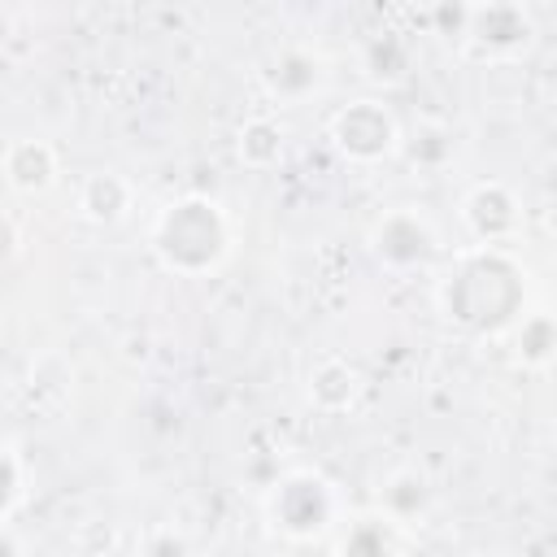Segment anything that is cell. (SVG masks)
I'll return each instance as SVG.
<instances>
[{"instance_id": "5", "label": "cell", "mask_w": 557, "mask_h": 557, "mask_svg": "<svg viewBox=\"0 0 557 557\" xmlns=\"http://www.w3.org/2000/svg\"><path fill=\"white\" fill-rule=\"evenodd\" d=\"M461 222L479 239V248H496L518 231V200L505 183H479L461 200Z\"/></svg>"}, {"instance_id": "4", "label": "cell", "mask_w": 557, "mask_h": 557, "mask_svg": "<svg viewBox=\"0 0 557 557\" xmlns=\"http://www.w3.org/2000/svg\"><path fill=\"white\" fill-rule=\"evenodd\" d=\"M440 248V235L435 226L426 222V213L400 205V209H387L374 231H370V252L387 265V270H413V265H426Z\"/></svg>"}, {"instance_id": "16", "label": "cell", "mask_w": 557, "mask_h": 557, "mask_svg": "<svg viewBox=\"0 0 557 557\" xmlns=\"http://www.w3.org/2000/svg\"><path fill=\"white\" fill-rule=\"evenodd\" d=\"M17 487H22L17 461H13V453L0 444V518H4V513H9V505L17 500Z\"/></svg>"}, {"instance_id": "8", "label": "cell", "mask_w": 557, "mask_h": 557, "mask_svg": "<svg viewBox=\"0 0 557 557\" xmlns=\"http://www.w3.org/2000/svg\"><path fill=\"white\" fill-rule=\"evenodd\" d=\"M261 83L274 100L296 104L322 87V57L309 48H278L261 70Z\"/></svg>"}, {"instance_id": "10", "label": "cell", "mask_w": 557, "mask_h": 557, "mask_svg": "<svg viewBox=\"0 0 557 557\" xmlns=\"http://www.w3.org/2000/svg\"><path fill=\"white\" fill-rule=\"evenodd\" d=\"M78 209H83L87 222L113 226L131 209V183L122 174H113V170H96V174H87V183L78 191Z\"/></svg>"}, {"instance_id": "12", "label": "cell", "mask_w": 557, "mask_h": 557, "mask_svg": "<svg viewBox=\"0 0 557 557\" xmlns=\"http://www.w3.org/2000/svg\"><path fill=\"white\" fill-rule=\"evenodd\" d=\"M235 152L248 170H274L283 161V126L274 117H248L235 135Z\"/></svg>"}, {"instance_id": "14", "label": "cell", "mask_w": 557, "mask_h": 557, "mask_svg": "<svg viewBox=\"0 0 557 557\" xmlns=\"http://www.w3.org/2000/svg\"><path fill=\"white\" fill-rule=\"evenodd\" d=\"M392 540H396V527L383 522L379 513H370V518L348 522V531H344L335 553L339 557H392Z\"/></svg>"}, {"instance_id": "6", "label": "cell", "mask_w": 557, "mask_h": 557, "mask_svg": "<svg viewBox=\"0 0 557 557\" xmlns=\"http://www.w3.org/2000/svg\"><path fill=\"white\" fill-rule=\"evenodd\" d=\"M474 48H483L487 57H505L531 44V17L518 4H479L466 13V30H461Z\"/></svg>"}, {"instance_id": "11", "label": "cell", "mask_w": 557, "mask_h": 557, "mask_svg": "<svg viewBox=\"0 0 557 557\" xmlns=\"http://www.w3.org/2000/svg\"><path fill=\"white\" fill-rule=\"evenodd\" d=\"M357 392H361V379L344 357H322L309 370V400L322 413H344L357 400Z\"/></svg>"}, {"instance_id": "7", "label": "cell", "mask_w": 557, "mask_h": 557, "mask_svg": "<svg viewBox=\"0 0 557 557\" xmlns=\"http://www.w3.org/2000/svg\"><path fill=\"white\" fill-rule=\"evenodd\" d=\"M431 505H435V492H431V479L418 466H396L379 483V518L392 522L396 531L422 527V518L431 513Z\"/></svg>"}, {"instance_id": "15", "label": "cell", "mask_w": 557, "mask_h": 557, "mask_svg": "<svg viewBox=\"0 0 557 557\" xmlns=\"http://www.w3.org/2000/svg\"><path fill=\"white\" fill-rule=\"evenodd\" d=\"M135 557H191V548L174 527H148L135 544Z\"/></svg>"}, {"instance_id": "2", "label": "cell", "mask_w": 557, "mask_h": 557, "mask_svg": "<svg viewBox=\"0 0 557 557\" xmlns=\"http://www.w3.org/2000/svg\"><path fill=\"white\" fill-rule=\"evenodd\" d=\"M265 513L287 540H318L335 522V487L313 470H292L270 487Z\"/></svg>"}, {"instance_id": "3", "label": "cell", "mask_w": 557, "mask_h": 557, "mask_svg": "<svg viewBox=\"0 0 557 557\" xmlns=\"http://www.w3.org/2000/svg\"><path fill=\"white\" fill-rule=\"evenodd\" d=\"M331 139L348 161H383L396 152L400 131L387 104L379 100H352L331 117Z\"/></svg>"}, {"instance_id": "13", "label": "cell", "mask_w": 557, "mask_h": 557, "mask_svg": "<svg viewBox=\"0 0 557 557\" xmlns=\"http://www.w3.org/2000/svg\"><path fill=\"white\" fill-rule=\"evenodd\" d=\"M553 348H557V326H553V313H522V326H518V361L527 370H548L553 361Z\"/></svg>"}, {"instance_id": "1", "label": "cell", "mask_w": 557, "mask_h": 557, "mask_svg": "<svg viewBox=\"0 0 557 557\" xmlns=\"http://www.w3.org/2000/svg\"><path fill=\"white\" fill-rule=\"evenodd\" d=\"M152 248L157 257L178 270V274H200V270H213L226 248H231V226H226V213L213 205V200H200V196H187V200H174L157 213V226H152Z\"/></svg>"}, {"instance_id": "17", "label": "cell", "mask_w": 557, "mask_h": 557, "mask_svg": "<svg viewBox=\"0 0 557 557\" xmlns=\"http://www.w3.org/2000/svg\"><path fill=\"white\" fill-rule=\"evenodd\" d=\"M17 226H13V218L9 213H0V257H13L17 252Z\"/></svg>"}, {"instance_id": "9", "label": "cell", "mask_w": 557, "mask_h": 557, "mask_svg": "<svg viewBox=\"0 0 557 557\" xmlns=\"http://www.w3.org/2000/svg\"><path fill=\"white\" fill-rule=\"evenodd\" d=\"M4 183L22 196H39L57 183V152L44 139H9L0 157Z\"/></svg>"}]
</instances>
